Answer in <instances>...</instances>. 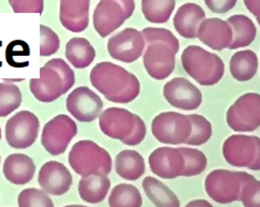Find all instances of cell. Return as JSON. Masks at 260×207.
I'll return each instance as SVG.
<instances>
[{
    "label": "cell",
    "instance_id": "cell-42",
    "mask_svg": "<svg viewBox=\"0 0 260 207\" xmlns=\"http://www.w3.org/2000/svg\"><path fill=\"white\" fill-rule=\"evenodd\" d=\"M204 3L212 12L222 14L234 9L237 0H204Z\"/></svg>",
    "mask_w": 260,
    "mask_h": 207
},
{
    "label": "cell",
    "instance_id": "cell-11",
    "mask_svg": "<svg viewBox=\"0 0 260 207\" xmlns=\"http://www.w3.org/2000/svg\"><path fill=\"white\" fill-rule=\"evenodd\" d=\"M66 107L70 114L81 122L94 121L104 108L100 97L86 86L74 89L66 100Z\"/></svg>",
    "mask_w": 260,
    "mask_h": 207
},
{
    "label": "cell",
    "instance_id": "cell-23",
    "mask_svg": "<svg viewBox=\"0 0 260 207\" xmlns=\"http://www.w3.org/2000/svg\"><path fill=\"white\" fill-rule=\"evenodd\" d=\"M111 187L107 174L97 172L87 176H82L79 183V194L83 201L97 204L105 200Z\"/></svg>",
    "mask_w": 260,
    "mask_h": 207
},
{
    "label": "cell",
    "instance_id": "cell-47",
    "mask_svg": "<svg viewBox=\"0 0 260 207\" xmlns=\"http://www.w3.org/2000/svg\"><path fill=\"white\" fill-rule=\"evenodd\" d=\"M0 46H2V42H0ZM2 64H3V63H2V62H0V67H2Z\"/></svg>",
    "mask_w": 260,
    "mask_h": 207
},
{
    "label": "cell",
    "instance_id": "cell-6",
    "mask_svg": "<svg viewBox=\"0 0 260 207\" xmlns=\"http://www.w3.org/2000/svg\"><path fill=\"white\" fill-rule=\"evenodd\" d=\"M227 124L238 132H252L260 125V96L249 92L241 96L227 112Z\"/></svg>",
    "mask_w": 260,
    "mask_h": 207
},
{
    "label": "cell",
    "instance_id": "cell-13",
    "mask_svg": "<svg viewBox=\"0 0 260 207\" xmlns=\"http://www.w3.org/2000/svg\"><path fill=\"white\" fill-rule=\"evenodd\" d=\"M164 97L174 108L193 111L202 103L201 91L184 78H175L164 87Z\"/></svg>",
    "mask_w": 260,
    "mask_h": 207
},
{
    "label": "cell",
    "instance_id": "cell-21",
    "mask_svg": "<svg viewBox=\"0 0 260 207\" xmlns=\"http://www.w3.org/2000/svg\"><path fill=\"white\" fill-rule=\"evenodd\" d=\"M206 18V12L196 4H185L179 8L173 18L175 30L183 38H197L198 28Z\"/></svg>",
    "mask_w": 260,
    "mask_h": 207
},
{
    "label": "cell",
    "instance_id": "cell-3",
    "mask_svg": "<svg viewBox=\"0 0 260 207\" xmlns=\"http://www.w3.org/2000/svg\"><path fill=\"white\" fill-rule=\"evenodd\" d=\"M69 164L81 176L97 172L109 174L112 170V159L106 149L92 141H79L69 153Z\"/></svg>",
    "mask_w": 260,
    "mask_h": 207
},
{
    "label": "cell",
    "instance_id": "cell-35",
    "mask_svg": "<svg viewBox=\"0 0 260 207\" xmlns=\"http://www.w3.org/2000/svg\"><path fill=\"white\" fill-rule=\"evenodd\" d=\"M145 45L153 42H161L169 46V48L178 54L180 50V42L176 39V37L168 29L165 28H153L147 27L141 31Z\"/></svg>",
    "mask_w": 260,
    "mask_h": 207
},
{
    "label": "cell",
    "instance_id": "cell-24",
    "mask_svg": "<svg viewBox=\"0 0 260 207\" xmlns=\"http://www.w3.org/2000/svg\"><path fill=\"white\" fill-rule=\"evenodd\" d=\"M227 23L232 29V40L228 49L237 50L253 43L257 34V29L249 17L243 14L232 15L228 18Z\"/></svg>",
    "mask_w": 260,
    "mask_h": 207
},
{
    "label": "cell",
    "instance_id": "cell-34",
    "mask_svg": "<svg viewBox=\"0 0 260 207\" xmlns=\"http://www.w3.org/2000/svg\"><path fill=\"white\" fill-rule=\"evenodd\" d=\"M22 103V93L14 84L0 83V117L11 114Z\"/></svg>",
    "mask_w": 260,
    "mask_h": 207
},
{
    "label": "cell",
    "instance_id": "cell-37",
    "mask_svg": "<svg viewBox=\"0 0 260 207\" xmlns=\"http://www.w3.org/2000/svg\"><path fill=\"white\" fill-rule=\"evenodd\" d=\"M40 55L42 57L51 56L56 53L60 46V40L58 36L51 28L44 25L40 26Z\"/></svg>",
    "mask_w": 260,
    "mask_h": 207
},
{
    "label": "cell",
    "instance_id": "cell-43",
    "mask_svg": "<svg viewBox=\"0 0 260 207\" xmlns=\"http://www.w3.org/2000/svg\"><path fill=\"white\" fill-rule=\"evenodd\" d=\"M115 2L123 8V10L127 16V18L132 17L135 11V2L134 0H115Z\"/></svg>",
    "mask_w": 260,
    "mask_h": 207
},
{
    "label": "cell",
    "instance_id": "cell-12",
    "mask_svg": "<svg viewBox=\"0 0 260 207\" xmlns=\"http://www.w3.org/2000/svg\"><path fill=\"white\" fill-rule=\"evenodd\" d=\"M145 46L143 64L148 75L158 81L170 77L175 67L176 54L161 42H153Z\"/></svg>",
    "mask_w": 260,
    "mask_h": 207
},
{
    "label": "cell",
    "instance_id": "cell-41",
    "mask_svg": "<svg viewBox=\"0 0 260 207\" xmlns=\"http://www.w3.org/2000/svg\"><path fill=\"white\" fill-rule=\"evenodd\" d=\"M27 56L29 55V48L26 42L21 40L12 41L8 45L6 50V58L8 63L10 64L14 58V56Z\"/></svg>",
    "mask_w": 260,
    "mask_h": 207
},
{
    "label": "cell",
    "instance_id": "cell-45",
    "mask_svg": "<svg viewBox=\"0 0 260 207\" xmlns=\"http://www.w3.org/2000/svg\"><path fill=\"white\" fill-rule=\"evenodd\" d=\"M187 206H211V204L208 201H204V200H196V201L189 202Z\"/></svg>",
    "mask_w": 260,
    "mask_h": 207
},
{
    "label": "cell",
    "instance_id": "cell-9",
    "mask_svg": "<svg viewBox=\"0 0 260 207\" xmlns=\"http://www.w3.org/2000/svg\"><path fill=\"white\" fill-rule=\"evenodd\" d=\"M145 42L141 31L134 28H126L110 38L108 52L113 59L132 63L141 57Z\"/></svg>",
    "mask_w": 260,
    "mask_h": 207
},
{
    "label": "cell",
    "instance_id": "cell-25",
    "mask_svg": "<svg viewBox=\"0 0 260 207\" xmlns=\"http://www.w3.org/2000/svg\"><path fill=\"white\" fill-rule=\"evenodd\" d=\"M115 171L124 180L135 182L145 173L144 159L136 150H123L115 158Z\"/></svg>",
    "mask_w": 260,
    "mask_h": 207
},
{
    "label": "cell",
    "instance_id": "cell-31",
    "mask_svg": "<svg viewBox=\"0 0 260 207\" xmlns=\"http://www.w3.org/2000/svg\"><path fill=\"white\" fill-rule=\"evenodd\" d=\"M110 206H129L139 207L142 205V196L140 191L133 185L120 184L113 188L109 197Z\"/></svg>",
    "mask_w": 260,
    "mask_h": 207
},
{
    "label": "cell",
    "instance_id": "cell-19",
    "mask_svg": "<svg viewBox=\"0 0 260 207\" xmlns=\"http://www.w3.org/2000/svg\"><path fill=\"white\" fill-rule=\"evenodd\" d=\"M29 88L34 97L43 103H51L63 95L59 74L45 64L40 69V79L30 80Z\"/></svg>",
    "mask_w": 260,
    "mask_h": 207
},
{
    "label": "cell",
    "instance_id": "cell-36",
    "mask_svg": "<svg viewBox=\"0 0 260 207\" xmlns=\"http://www.w3.org/2000/svg\"><path fill=\"white\" fill-rule=\"evenodd\" d=\"M18 206L28 207V206H54L51 197L46 194L45 191L36 189V188H28L24 189L18 194Z\"/></svg>",
    "mask_w": 260,
    "mask_h": 207
},
{
    "label": "cell",
    "instance_id": "cell-38",
    "mask_svg": "<svg viewBox=\"0 0 260 207\" xmlns=\"http://www.w3.org/2000/svg\"><path fill=\"white\" fill-rule=\"evenodd\" d=\"M45 65H48V67L54 69L59 74L62 82L63 93H66L69 89L72 88L74 83H76V77H74V72L67 64L66 61L61 58H54L46 62Z\"/></svg>",
    "mask_w": 260,
    "mask_h": 207
},
{
    "label": "cell",
    "instance_id": "cell-30",
    "mask_svg": "<svg viewBox=\"0 0 260 207\" xmlns=\"http://www.w3.org/2000/svg\"><path fill=\"white\" fill-rule=\"evenodd\" d=\"M240 180V192L238 201L246 207L260 206V183L258 180L245 172H237Z\"/></svg>",
    "mask_w": 260,
    "mask_h": 207
},
{
    "label": "cell",
    "instance_id": "cell-29",
    "mask_svg": "<svg viewBox=\"0 0 260 207\" xmlns=\"http://www.w3.org/2000/svg\"><path fill=\"white\" fill-rule=\"evenodd\" d=\"M175 0H142L141 8L144 17L154 24H164L169 21L174 10Z\"/></svg>",
    "mask_w": 260,
    "mask_h": 207
},
{
    "label": "cell",
    "instance_id": "cell-1",
    "mask_svg": "<svg viewBox=\"0 0 260 207\" xmlns=\"http://www.w3.org/2000/svg\"><path fill=\"white\" fill-rule=\"evenodd\" d=\"M90 83L109 101L129 103L140 93V82L135 74L112 62H100L90 72Z\"/></svg>",
    "mask_w": 260,
    "mask_h": 207
},
{
    "label": "cell",
    "instance_id": "cell-28",
    "mask_svg": "<svg viewBox=\"0 0 260 207\" xmlns=\"http://www.w3.org/2000/svg\"><path fill=\"white\" fill-rule=\"evenodd\" d=\"M142 187L146 196L156 206H180V201L175 193L160 181L147 176L142 182Z\"/></svg>",
    "mask_w": 260,
    "mask_h": 207
},
{
    "label": "cell",
    "instance_id": "cell-44",
    "mask_svg": "<svg viewBox=\"0 0 260 207\" xmlns=\"http://www.w3.org/2000/svg\"><path fill=\"white\" fill-rule=\"evenodd\" d=\"M244 4L248 11L256 16L257 21L259 22L260 18V0H244Z\"/></svg>",
    "mask_w": 260,
    "mask_h": 207
},
{
    "label": "cell",
    "instance_id": "cell-26",
    "mask_svg": "<svg viewBox=\"0 0 260 207\" xmlns=\"http://www.w3.org/2000/svg\"><path fill=\"white\" fill-rule=\"evenodd\" d=\"M229 68L235 80L239 82L249 81L258 71V57L250 50L237 52L230 59Z\"/></svg>",
    "mask_w": 260,
    "mask_h": 207
},
{
    "label": "cell",
    "instance_id": "cell-16",
    "mask_svg": "<svg viewBox=\"0 0 260 207\" xmlns=\"http://www.w3.org/2000/svg\"><path fill=\"white\" fill-rule=\"evenodd\" d=\"M38 183L46 193L62 195L69 191L72 185V176L62 163L58 161H49L40 168Z\"/></svg>",
    "mask_w": 260,
    "mask_h": 207
},
{
    "label": "cell",
    "instance_id": "cell-17",
    "mask_svg": "<svg viewBox=\"0 0 260 207\" xmlns=\"http://www.w3.org/2000/svg\"><path fill=\"white\" fill-rule=\"evenodd\" d=\"M128 20L115 0H100L94 11V28L102 38L108 37Z\"/></svg>",
    "mask_w": 260,
    "mask_h": 207
},
{
    "label": "cell",
    "instance_id": "cell-22",
    "mask_svg": "<svg viewBox=\"0 0 260 207\" xmlns=\"http://www.w3.org/2000/svg\"><path fill=\"white\" fill-rule=\"evenodd\" d=\"M36 172V164L32 159L24 154H12L4 163V175L7 181L14 185L29 183Z\"/></svg>",
    "mask_w": 260,
    "mask_h": 207
},
{
    "label": "cell",
    "instance_id": "cell-5",
    "mask_svg": "<svg viewBox=\"0 0 260 207\" xmlns=\"http://www.w3.org/2000/svg\"><path fill=\"white\" fill-rule=\"evenodd\" d=\"M191 131L187 115L176 112H165L152 122V133L160 143L169 145L185 144Z\"/></svg>",
    "mask_w": 260,
    "mask_h": 207
},
{
    "label": "cell",
    "instance_id": "cell-27",
    "mask_svg": "<svg viewBox=\"0 0 260 207\" xmlns=\"http://www.w3.org/2000/svg\"><path fill=\"white\" fill-rule=\"evenodd\" d=\"M66 57L77 69H85L94 61L96 52L84 38H72L66 45Z\"/></svg>",
    "mask_w": 260,
    "mask_h": 207
},
{
    "label": "cell",
    "instance_id": "cell-4",
    "mask_svg": "<svg viewBox=\"0 0 260 207\" xmlns=\"http://www.w3.org/2000/svg\"><path fill=\"white\" fill-rule=\"evenodd\" d=\"M222 155L232 166L248 167L249 170L259 171L260 140L253 135H231L222 146Z\"/></svg>",
    "mask_w": 260,
    "mask_h": 207
},
{
    "label": "cell",
    "instance_id": "cell-10",
    "mask_svg": "<svg viewBox=\"0 0 260 207\" xmlns=\"http://www.w3.org/2000/svg\"><path fill=\"white\" fill-rule=\"evenodd\" d=\"M204 186L208 195L219 204H229L239 199L240 180L237 172L213 171L207 176Z\"/></svg>",
    "mask_w": 260,
    "mask_h": 207
},
{
    "label": "cell",
    "instance_id": "cell-8",
    "mask_svg": "<svg viewBox=\"0 0 260 207\" xmlns=\"http://www.w3.org/2000/svg\"><path fill=\"white\" fill-rule=\"evenodd\" d=\"M39 129V119L34 113L29 111L18 112L7 121L6 140L12 148H28L38 137Z\"/></svg>",
    "mask_w": 260,
    "mask_h": 207
},
{
    "label": "cell",
    "instance_id": "cell-32",
    "mask_svg": "<svg viewBox=\"0 0 260 207\" xmlns=\"http://www.w3.org/2000/svg\"><path fill=\"white\" fill-rule=\"evenodd\" d=\"M179 150L184 158V168L181 176H196L206 171L208 159L201 150L189 147H180Z\"/></svg>",
    "mask_w": 260,
    "mask_h": 207
},
{
    "label": "cell",
    "instance_id": "cell-46",
    "mask_svg": "<svg viewBox=\"0 0 260 207\" xmlns=\"http://www.w3.org/2000/svg\"><path fill=\"white\" fill-rule=\"evenodd\" d=\"M0 141H2V128H0Z\"/></svg>",
    "mask_w": 260,
    "mask_h": 207
},
{
    "label": "cell",
    "instance_id": "cell-18",
    "mask_svg": "<svg viewBox=\"0 0 260 207\" xmlns=\"http://www.w3.org/2000/svg\"><path fill=\"white\" fill-rule=\"evenodd\" d=\"M197 38L210 49L221 51L228 49L232 40V29L226 21L204 18L198 28Z\"/></svg>",
    "mask_w": 260,
    "mask_h": 207
},
{
    "label": "cell",
    "instance_id": "cell-40",
    "mask_svg": "<svg viewBox=\"0 0 260 207\" xmlns=\"http://www.w3.org/2000/svg\"><path fill=\"white\" fill-rule=\"evenodd\" d=\"M145 135H146V127H145L144 121L141 119V117L136 115V122H135V127L132 131V133L124 140H122V143L128 146H136L142 142Z\"/></svg>",
    "mask_w": 260,
    "mask_h": 207
},
{
    "label": "cell",
    "instance_id": "cell-33",
    "mask_svg": "<svg viewBox=\"0 0 260 207\" xmlns=\"http://www.w3.org/2000/svg\"><path fill=\"white\" fill-rule=\"evenodd\" d=\"M187 116L191 124V131L185 144L188 146H199L207 143L212 136L211 122L206 117L198 114H190Z\"/></svg>",
    "mask_w": 260,
    "mask_h": 207
},
{
    "label": "cell",
    "instance_id": "cell-15",
    "mask_svg": "<svg viewBox=\"0 0 260 207\" xmlns=\"http://www.w3.org/2000/svg\"><path fill=\"white\" fill-rule=\"evenodd\" d=\"M151 171L164 180H174L182 175L184 158L179 148L159 147L148 158Z\"/></svg>",
    "mask_w": 260,
    "mask_h": 207
},
{
    "label": "cell",
    "instance_id": "cell-14",
    "mask_svg": "<svg viewBox=\"0 0 260 207\" xmlns=\"http://www.w3.org/2000/svg\"><path fill=\"white\" fill-rule=\"evenodd\" d=\"M136 115L125 109L110 108L101 113L99 128L107 136L122 141L127 137L135 127Z\"/></svg>",
    "mask_w": 260,
    "mask_h": 207
},
{
    "label": "cell",
    "instance_id": "cell-20",
    "mask_svg": "<svg viewBox=\"0 0 260 207\" xmlns=\"http://www.w3.org/2000/svg\"><path fill=\"white\" fill-rule=\"evenodd\" d=\"M90 0H60L59 20L72 32L84 31L89 22Z\"/></svg>",
    "mask_w": 260,
    "mask_h": 207
},
{
    "label": "cell",
    "instance_id": "cell-7",
    "mask_svg": "<svg viewBox=\"0 0 260 207\" xmlns=\"http://www.w3.org/2000/svg\"><path fill=\"white\" fill-rule=\"evenodd\" d=\"M78 133V126L67 115L55 116L46 122L42 130L41 143L52 156H58L66 152L71 140Z\"/></svg>",
    "mask_w": 260,
    "mask_h": 207
},
{
    "label": "cell",
    "instance_id": "cell-39",
    "mask_svg": "<svg viewBox=\"0 0 260 207\" xmlns=\"http://www.w3.org/2000/svg\"><path fill=\"white\" fill-rule=\"evenodd\" d=\"M15 13H39L43 12V0H8Z\"/></svg>",
    "mask_w": 260,
    "mask_h": 207
},
{
    "label": "cell",
    "instance_id": "cell-2",
    "mask_svg": "<svg viewBox=\"0 0 260 207\" xmlns=\"http://www.w3.org/2000/svg\"><path fill=\"white\" fill-rule=\"evenodd\" d=\"M182 65L190 78L202 86L217 84L225 73V63L216 54L190 45L182 54Z\"/></svg>",
    "mask_w": 260,
    "mask_h": 207
},
{
    "label": "cell",
    "instance_id": "cell-48",
    "mask_svg": "<svg viewBox=\"0 0 260 207\" xmlns=\"http://www.w3.org/2000/svg\"><path fill=\"white\" fill-rule=\"evenodd\" d=\"M0 160H2V158H0Z\"/></svg>",
    "mask_w": 260,
    "mask_h": 207
}]
</instances>
